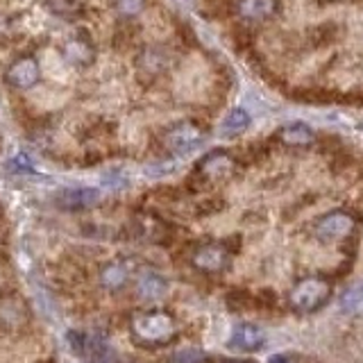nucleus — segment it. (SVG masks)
I'll return each instance as SVG.
<instances>
[{
	"label": "nucleus",
	"instance_id": "f257e3e1",
	"mask_svg": "<svg viewBox=\"0 0 363 363\" xmlns=\"http://www.w3.org/2000/svg\"><path fill=\"white\" fill-rule=\"evenodd\" d=\"M177 320L166 309H143L130 318V336L143 350H162L177 338Z\"/></svg>",
	"mask_w": 363,
	"mask_h": 363
},
{
	"label": "nucleus",
	"instance_id": "f03ea898",
	"mask_svg": "<svg viewBox=\"0 0 363 363\" xmlns=\"http://www.w3.org/2000/svg\"><path fill=\"white\" fill-rule=\"evenodd\" d=\"M332 298V284L323 275H304L289 291V306L300 315L320 311Z\"/></svg>",
	"mask_w": 363,
	"mask_h": 363
},
{
	"label": "nucleus",
	"instance_id": "7ed1b4c3",
	"mask_svg": "<svg viewBox=\"0 0 363 363\" xmlns=\"http://www.w3.org/2000/svg\"><path fill=\"white\" fill-rule=\"evenodd\" d=\"M354 232H357V218L345 209L329 211L313 223V236L325 245L347 241Z\"/></svg>",
	"mask_w": 363,
	"mask_h": 363
},
{
	"label": "nucleus",
	"instance_id": "20e7f679",
	"mask_svg": "<svg viewBox=\"0 0 363 363\" xmlns=\"http://www.w3.org/2000/svg\"><path fill=\"white\" fill-rule=\"evenodd\" d=\"M191 266L202 275H220L232 266V252L225 243L211 241L202 243L193 250L191 255Z\"/></svg>",
	"mask_w": 363,
	"mask_h": 363
},
{
	"label": "nucleus",
	"instance_id": "39448f33",
	"mask_svg": "<svg viewBox=\"0 0 363 363\" xmlns=\"http://www.w3.org/2000/svg\"><path fill=\"white\" fill-rule=\"evenodd\" d=\"M32 320L30 304L16 291L0 293V329L3 332H23Z\"/></svg>",
	"mask_w": 363,
	"mask_h": 363
},
{
	"label": "nucleus",
	"instance_id": "423d86ee",
	"mask_svg": "<svg viewBox=\"0 0 363 363\" xmlns=\"http://www.w3.org/2000/svg\"><path fill=\"white\" fill-rule=\"evenodd\" d=\"M202 141H204L202 128L191 121L177 123L175 128L166 132V136H164V143L173 155H186L191 150H196V147L202 145Z\"/></svg>",
	"mask_w": 363,
	"mask_h": 363
},
{
	"label": "nucleus",
	"instance_id": "0eeeda50",
	"mask_svg": "<svg viewBox=\"0 0 363 363\" xmlns=\"http://www.w3.org/2000/svg\"><path fill=\"white\" fill-rule=\"evenodd\" d=\"M234 157L227 155L223 150H216V152H209L207 157L200 159L198 164V175L207 182H220V179H227L232 173H234Z\"/></svg>",
	"mask_w": 363,
	"mask_h": 363
},
{
	"label": "nucleus",
	"instance_id": "6e6552de",
	"mask_svg": "<svg viewBox=\"0 0 363 363\" xmlns=\"http://www.w3.org/2000/svg\"><path fill=\"white\" fill-rule=\"evenodd\" d=\"M266 345V332L259 325L252 323H238L232 329L230 336V347L236 352H259L261 347Z\"/></svg>",
	"mask_w": 363,
	"mask_h": 363
},
{
	"label": "nucleus",
	"instance_id": "1a4fd4ad",
	"mask_svg": "<svg viewBox=\"0 0 363 363\" xmlns=\"http://www.w3.org/2000/svg\"><path fill=\"white\" fill-rule=\"evenodd\" d=\"M134 266L130 259H111L100 268V284L107 291H121L130 284Z\"/></svg>",
	"mask_w": 363,
	"mask_h": 363
},
{
	"label": "nucleus",
	"instance_id": "9d476101",
	"mask_svg": "<svg viewBox=\"0 0 363 363\" xmlns=\"http://www.w3.org/2000/svg\"><path fill=\"white\" fill-rule=\"evenodd\" d=\"M39 77H41V71L34 57H21V60H16L7 68V82L14 89H23V91L32 89L39 82Z\"/></svg>",
	"mask_w": 363,
	"mask_h": 363
},
{
	"label": "nucleus",
	"instance_id": "9b49d317",
	"mask_svg": "<svg viewBox=\"0 0 363 363\" xmlns=\"http://www.w3.org/2000/svg\"><path fill=\"white\" fill-rule=\"evenodd\" d=\"M100 200V193L96 189H84V186H77V189H64L57 193V204L62 209L68 211H79V209H89Z\"/></svg>",
	"mask_w": 363,
	"mask_h": 363
},
{
	"label": "nucleus",
	"instance_id": "f8f14e48",
	"mask_svg": "<svg viewBox=\"0 0 363 363\" xmlns=\"http://www.w3.org/2000/svg\"><path fill=\"white\" fill-rule=\"evenodd\" d=\"M277 139L289 147H309L315 141V132L306 123H291L277 132Z\"/></svg>",
	"mask_w": 363,
	"mask_h": 363
},
{
	"label": "nucleus",
	"instance_id": "ddd939ff",
	"mask_svg": "<svg viewBox=\"0 0 363 363\" xmlns=\"http://www.w3.org/2000/svg\"><path fill=\"white\" fill-rule=\"evenodd\" d=\"M277 11V0H241L238 3V14L243 21L259 23L268 21Z\"/></svg>",
	"mask_w": 363,
	"mask_h": 363
},
{
	"label": "nucleus",
	"instance_id": "4468645a",
	"mask_svg": "<svg viewBox=\"0 0 363 363\" xmlns=\"http://www.w3.org/2000/svg\"><path fill=\"white\" fill-rule=\"evenodd\" d=\"M168 291V284L162 275H157V272H145V275L139 279V295L143 300H162Z\"/></svg>",
	"mask_w": 363,
	"mask_h": 363
},
{
	"label": "nucleus",
	"instance_id": "2eb2a0df",
	"mask_svg": "<svg viewBox=\"0 0 363 363\" xmlns=\"http://www.w3.org/2000/svg\"><path fill=\"white\" fill-rule=\"evenodd\" d=\"M340 37V28L334 21H325L320 26H315L309 30V41L313 48H325V45H332Z\"/></svg>",
	"mask_w": 363,
	"mask_h": 363
},
{
	"label": "nucleus",
	"instance_id": "dca6fc26",
	"mask_svg": "<svg viewBox=\"0 0 363 363\" xmlns=\"http://www.w3.org/2000/svg\"><path fill=\"white\" fill-rule=\"evenodd\" d=\"M247 128H250V113L241 107H236L225 116V121L220 125V134L223 136H236V134H243Z\"/></svg>",
	"mask_w": 363,
	"mask_h": 363
},
{
	"label": "nucleus",
	"instance_id": "f3484780",
	"mask_svg": "<svg viewBox=\"0 0 363 363\" xmlns=\"http://www.w3.org/2000/svg\"><path fill=\"white\" fill-rule=\"evenodd\" d=\"M168 363H209V354L198 347H182L170 354Z\"/></svg>",
	"mask_w": 363,
	"mask_h": 363
},
{
	"label": "nucleus",
	"instance_id": "a211bd4d",
	"mask_svg": "<svg viewBox=\"0 0 363 363\" xmlns=\"http://www.w3.org/2000/svg\"><path fill=\"white\" fill-rule=\"evenodd\" d=\"M91 55H94V52H91V48H89L86 43H82V41H71V43L66 45V57L71 62L82 64L84 60H91Z\"/></svg>",
	"mask_w": 363,
	"mask_h": 363
},
{
	"label": "nucleus",
	"instance_id": "6ab92c4d",
	"mask_svg": "<svg viewBox=\"0 0 363 363\" xmlns=\"http://www.w3.org/2000/svg\"><path fill=\"white\" fill-rule=\"evenodd\" d=\"M116 3L123 16H136V14H141L145 7V0H116Z\"/></svg>",
	"mask_w": 363,
	"mask_h": 363
},
{
	"label": "nucleus",
	"instance_id": "aec40b11",
	"mask_svg": "<svg viewBox=\"0 0 363 363\" xmlns=\"http://www.w3.org/2000/svg\"><path fill=\"white\" fill-rule=\"evenodd\" d=\"M9 166H14L16 170H30L32 168V162H30V157L28 155H16L14 159H11V162H9Z\"/></svg>",
	"mask_w": 363,
	"mask_h": 363
},
{
	"label": "nucleus",
	"instance_id": "412c9836",
	"mask_svg": "<svg viewBox=\"0 0 363 363\" xmlns=\"http://www.w3.org/2000/svg\"><path fill=\"white\" fill-rule=\"evenodd\" d=\"M320 5H338V3H363V0H318Z\"/></svg>",
	"mask_w": 363,
	"mask_h": 363
},
{
	"label": "nucleus",
	"instance_id": "4be33fe9",
	"mask_svg": "<svg viewBox=\"0 0 363 363\" xmlns=\"http://www.w3.org/2000/svg\"><path fill=\"white\" fill-rule=\"evenodd\" d=\"M270 363H289V359L286 357H281V354H275L270 359Z\"/></svg>",
	"mask_w": 363,
	"mask_h": 363
},
{
	"label": "nucleus",
	"instance_id": "5701e85b",
	"mask_svg": "<svg viewBox=\"0 0 363 363\" xmlns=\"http://www.w3.org/2000/svg\"><path fill=\"white\" fill-rule=\"evenodd\" d=\"M359 295H361V300H363V284H361V289H359Z\"/></svg>",
	"mask_w": 363,
	"mask_h": 363
}]
</instances>
